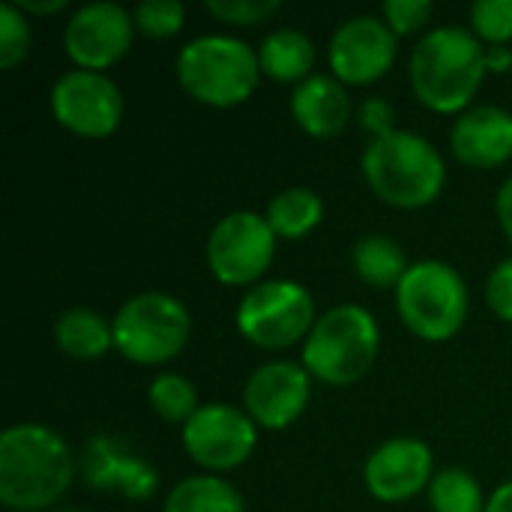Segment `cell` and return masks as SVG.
Here are the masks:
<instances>
[{
    "mask_svg": "<svg viewBox=\"0 0 512 512\" xmlns=\"http://www.w3.org/2000/svg\"><path fill=\"white\" fill-rule=\"evenodd\" d=\"M486 48L465 27H435L411 54V90L435 114H465L486 78Z\"/></svg>",
    "mask_w": 512,
    "mask_h": 512,
    "instance_id": "obj_2",
    "label": "cell"
},
{
    "mask_svg": "<svg viewBox=\"0 0 512 512\" xmlns=\"http://www.w3.org/2000/svg\"><path fill=\"white\" fill-rule=\"evenodd\" d=\"M135 30L147 39H171L186 24V6L180 0H144L132 12Z\"/></svg>",
    "mask_w": 512,
    "mask_h": 512,
    "instance_id": "obj_26",
    "label": "cell"
},
{
    "mask_svg": "<svg viewBox=\"0 0 512 512\" xmlns=\"http://www.w3.org/2000/svg\"><path fill=\"white\" fill-rule=\"evenodd\" d=\"M51 512H84V510H75V507H54Z\"/></svg>",
    "mask_w": 512,
    "mask_h": 512,
    "instance_id": "obj_37",
    "label": "cell"
},
{
    "mask_svg": "<svg viewBox=\"0 0 512 512\" xmlns=\"http://www.w3.org/2000/svg\"><path fill=\"white\" fill-rule=\"evenodd\" d=\"M75 480L66 438L42 423H18L0 435V504L12 512H51Z\"/></svg>",
    "mask_w": 512,
    "mask_h": 512,
    "instance_id": "obj_1",
    "label": "cell"
},
{
    "mask_svg": "<svg viewBox=\"0 0 512 512\" xmlns=\"http://www.w3.org/2000/svg\"><path fill=\"white\" fill-rule=\"evenodd\" d=\"M381 330L369 309L357 303L324 312L303 342L306 372L330 387L357 384L378 360Z\"/></svg>",
    "mask_w": 512,
    "mask_h": 512,
    "instance_id": "obj_5",
    "label": "cell"
},
{
    "mask_svg": "<svg viewBox=\"0 0 512 512\" xmlns=\"http://www.w3.org/2000/svg\"><path fill=\"white\" fill-rule=\"evenodd\" d=\"M471 30L480 42L504 48L512 39V0H477L471 6Z\"/></svg>",
    "mask_w": 512,
    "mask_h": 512,
    "instance_id": "obj_27",
    "label": "cell"
},
{
    "mask_svg": "<svg viewBox=\"0 0 512 512\" xmlns=\"http://www.w3.org/2000/svg\"><path fill=\"white\" fill-rule=\"evenodd\" d=\"M24 15L30 12V15H54V12H63L69 3L66 0H21V3H15Z\"/></svg>",
    "mask_w": 512,
    "mask_h": 512,
    "instance_id": "obj_34",
    "label": "cell"
},
{
    "mask_svg": "<svg viewBox=\"0 0 512 512\" xmlns=\"http://www.w3.org/2000/svg\"><path fill=\"white\" fill-rule=\"evenodd\" d=\"M399 54V36L387 27L384 18L375 15H357L345 21L327 48V60L333 69V78L342 84H375L381 81Z\"/></svg>",
    "mask_w": 512,
    "mask_h": 512,
    "instance_id": "obj_13",
    "label": "cell"
},
{
    "mask_svg": "<svg viewBox=\"0 0 512 512\" xmlns=\"http://www.w3.org/2000/svg\"><path fill=\"white\" fill-rule=\"evenodd\" d=\"M486 512H512V480L492 492V498L486 504Z\"/></svg>",
    "mask_w": 512,
    "mask_h": 512,
    "instance_id": "obj_36",
    "label": "cell"
},
{
    "mask_svg": "<svg viewBox=\"0 0 512 512\" xmlns=\"http://www.w3.org/2000/svg\"><path fill=\"white\" fill-rule=\"evenodd\" d=\"M321 219H324V201L306 186L279 192L267 207V222L279 240H303L321 225Z\"/></svg>",
    "mask_w": 512,
    "mask_h": 512,
    "instance_id": "obj_23",
    "label": "cell"
},
{
    "mask_svg": "<svg viewBox=\"0 0 512 512\" xmlns=\"http://www.w3.org/2000/svg\"><path fill=\"white\" fill-rule=\"evenodd\" d=\"M54 342L66 357L90 363V360H102L114 348V327L99 312L87 306H75L57 318Z\"/></svg>",
    "mask_w": 512,
    "mask_h": 512,
    "instance_id": "obj_20",
    "label": "cell"
},
{
    "mask_svg": "<svg viewBox=\"0 0 512 512\" xmlns=\"http://www.w3.org/2000/svg\"><path fill=\"white\" fill-rule=\"evenodd\" d=\"M81 474L90 489L120 492L129 501H147L159 489L156 468L132 453L123 441L99 435L90 438L81 453Z\"/></svg>",
    "mask_w": 512,
    "mask_h": 512,
    "instance_id": "obj_16",
    "label": "cell"
},
{
    "mask_svg": "<svg viewBox=\"0 0 512 512\" xmlns=\"http://www.w3.org/2000/svg\"><path fill=\"white\" fill-rule=\"evenodd\" d=\"M450 147L468 168L492 171L512 159V114L498 105H477L456 117Z\"/></svg>",
    "mask_w": 512,
    "mask_h": 512,
    "instance_id": "obj_17",
    "label": "cell"
},
{
    "mask_svg": "<svg viewBox=\"0 0 512 512\" xmlns=\"http://www.w3.org/2000/svg\"><path fill=\"white\" fill-rule=\"evenodd\" d=\"M486 69H489V72H510L512 69L510 48H486Z\"/></svg>",
    "mask_w": 512,
    "mask_h": 512,
    "instance_id": "obj_35",
    "label": "cell"
},
{
    "mask_svg": "<svg viewBox=\"0 0 512 512\" xmlns=\"http://www.w3.org/2000/svg\"><path fill=\"white\" fill-rule=\"evenodd\" d=\"M291 114L297 126L312 138H333L351 120V99L342 81L333 75H309L291 93Z\"/></svg>",
    "mask_w": 512,
    "mask_h": 512,
    "instance_id": "obj_18",
    "label": "cell"
},
{
    "mask_svg": "<svg viewBox=\"0 0 512 512\" xmlns=\"http://www.w3.org/2000/svg\"><path fill=\"white\" fill-rule=\"evenodd\" d=\"M351 264L369 288H399V282L411 270L405 249L387 234L363 237L351 252Z\"/></svg>",
    "mask_w": 512,
    "mask_h": 512,
    "instance_id": "obj_21",
    "label": "cell"
},
{
    "mask_svg": "<svg viewBox=\"0 0 512 512\" xmlns=\"http://www.w3.org/2000/svg\"><path fill=\"white\" fill-rule=\"evenodd\" d=\"M363 480L372 498L384 504H402L435 480V456L426 441L393 438L384 441L363 468Z\"/></svg>",
    "mask_w": 512,
    "mask_h": 512,
    "instance_id": "obj_15",
    "label": "cell"
},
{
    "mask_svg": "<svg viewBox=\"0 0 512 512\" xmlns=\"http://www.w3.org/2000/svg\"><path fill=\"white\" fill-rule=\"evenodd\" d=\"M360 165L369 189L384 204L399 210L429 207L447 183L441 153L423 135L405 129L372 138Z\"/></svg>",
    "mask_w": 512,
    "mask_h": 512,
    "instance_id": "obj_3",
    "label": "cell"
},
{
    "mask_svg": "<svg viewBox=\"0 0 512 512\" xmlns=\"http://www.w3.org/2000/svg\"><path fill=\"white\" fill-rule=\"evenodd\" d=\"M279 237L267 216L255 210H234L207 237V267L216 282L228 288L261 285L264 273L276 258Z\"/></svg>",
    "mask_w": 512,
    "mask_h": 512,
    "instance_id": "obj_9",
    "label": "cell"
},
{
    "mask_svg": "<svg viewBox=\"0 0 512 512\" xmlns=\"http://www.w3.org/2000/svg\"><path fill=\"white\" fill-rule=\"evenodd\" d=\"M51 114L78 138H108L123 120V93L105 72L72 69L51 87Z\"/></svg>",
    "mask_w": 512,
    "mask_h": 512,
    "instance_id": "obj_10",
    "label": "cell"
},
{
    "mask_svg": "<svg viewBox=\"0 0 512 512\" xmlns=\"http://www.w3.org/2000/svg\"><path fill=\"white\" fill-rule=\"evenodd\" d=\"M312 399V375L306 366L276 360L252 372L243 387V411L258 429L279 432L288 429L306 411Z\"/></svg>",
    "mask_w": 512,
    "mask_h": 512,
    "instance_id": "obj_14",
    "label": "cell"
},
{
    "mask_svg": "<svg viewBox=\"0 0 512 512\" xmlns=\"http://www.w3.org/2000/svg\"><path fill=\"white\" fill-rule=\"evenodd\" d=\"M429 504L432 512H486L489 498L483 495L474 474L462 468L438 471L429 486Z\"/></svg>",
    "mask_w": 512,
    "mask_h": 512,
    "instance_id": "obj_24",
    "label": "cell"
},
{
    "mask_svg": "<svg viewBox=\"0 0 512 512\" xmlns=\"http://www.w3.org/2000/svg\"><path fill=\"white\" fill-rule=\"evenodd\" d=\"M162 512H246L243 495L216 474H198L180 480L168 498Z\"/></svg>",
    "mask_w": 512,
    "mask_h": 512,
    "instance_id": "obj_22",
    "label": "cell"
},
{
    "mask_svg": "<svg viewBox=\"0 0 512 512\" xmlns=\"http://www.w3.org/2000/svg\"><path fill=\"white\" fill-rule=\"evenodd\" d=\"M486 303L495 312L498 321L512 324V258L495 264V270L486 279Z\"/></svg>",
    "mask_w": 512,
    "mask_h": 512,
    "instance_id": "obj_31",
    "label": "cell"
},
{
    "mask_svg": "<svg viewBox=\"0 0 512 512\" xmlns=\"http://www.w3.org/2000/svg\"><path fill=\"white\" fill-rule=\"evenodd\" d=\"M147 399H150V408L156 411V417H162L165 423H183L186 426L195 417V411L201 408L192 381L177 375V372L159 375L150 384Z\"/></svg>",
    "mask_w": 512,
    "mask_h": 512,
    "instance_id": "obj_25",
    "label": "cell"
},
{
    "mask_svg": "<svg viewBox=\"0 0 512 512\" xmlns=\"http://www.w3.org/2000/svg\"><path fill=\"white\" fill-rule=\"evenodd\" d=\"M429 18H432L429 0H387L384 3V21L396 36L417 33Z\"/></svg>",
    "mask_w": 512,
    "mask_h": 512,
    "instance_id": "obj_30",
    "label": "cell"
},
{
    "mask_svg": "<svg viewBox=\"0 0 512 512\" xmlns=\"http://www.w3.org/2000/svg\"><path fill=\"white\" fill-rule=\"evenodd\" d=\"M495 213H498L501 231L507 234V240L512 243V177L510 180H504V186L498 189V198H495Z\"/></svg>",
    "mask_w": 512,
    "mask_h": 512,
    "instance_id": "obj_33",
    "label": "cell"
},
{
    "mask_svg": "<svg viewBox=\"0 0 512 512\" xmlns=\"http://www.w3.org/2000/svg\"><path fill=\"white\" fill-rule=\"evenodd\" d=\"M315 300L309 288L291 279H270L249 288L237 306V330L264 351L297 345L315 327Z\"/></svg>",
    "mask_w": 512,
    "mask_h": 512,
    "instance_id": "obj_8",
    "label": "cell"
},
{
    "mask_svg": "<svg viewBox=\"0 0 512 512\" xmlns=\"http://www.w3.org/2000/svg\"><path fill=\"white\" fill-rule=\"evenodd\" d=\"M177 81L201 105H243L261 81L258 51L237 36L210 33L186 42L177 54Z\"/></svg>",
    "mask_w": 512,
    "mask_h": 512,
    "instance_id": "obj_4",
    "label": "cell"
},
{
    "mask_svg": "<svg viewBox=\"0 0 512 512\" xmlns=\"http://www.w3.org/2000/svg\"><path fill=\"white\" fill-rule=\"evenodd\" d=\"M114 351L135 366H162L183 354L192 336L189 309L159 291L126 300L114 321Z\"/></svg>",
    "mask_w": 512,
    "mask_h": 512,
    "instance_id": "obj_7",
    "label": "cell"
},
{
    "mask_svg": "<svg viewBox=\"0 0 512 512\" xmlns=\"http://www.w3.org/2000/svg\"><path fill=\"white\" fill-rule=\"evenodd\" d=\"M258 447V426L252 417L234 405L210 402L195 411V417L183 426V450L189 459L213 474L234 471Z\"/></svg>",
    "mask_w": 512,
    "mask_h": 512,
    "instance_id": "obj_11",
    "label": "cell"
},
{
    "mask_svg": "<svg viewBox=\"0 0 512 512\" xmlns=\"http://www.w3.org/2000/svg\"><path fill=\"white\" fill-rule=\"evenodd\" d=\"M30 51V24L15 3H0V69H15Z\"/></svg>",
    "mask_w": 512,
    "mask_h": 512,
    "instance_id": "obj_28",
    "label": "cell"
},
{
    "mask_svg": "<svg viewBox=\"0 0 512 512\" xmlns=\"http://www.w3.org/2000/svg\"><path fill=\"white\" fill-rule=\"evenodd\" d=\"M258 63L261 75L279 84H303L309 75H315V42L303 30H273L270 36H264L258 48Z\"/></svg>",
    "mask_w": 512,
    "mask_h": 512,
    "instance_id": "obj_19",
    "label": "cell"
},
{
    "mask_svg": "<svg viewBox=\"0 0 512 512\" xmlns=\"http://www.w3.org/2000/svg\"><path fill=\"white\" fill-rule=\"evenodd\" d=\"M204 9L225 24L255 27V24L273 18L282 9V3L279 0H207Z\"/></svg>",
    "mask_w": 512,
    "mask_h": 512,
    "instance_id": "obj_29",
    "label": "cell"
},
{
    "mask_svg": "<svg viewBox=\"0 0 512 512\" xmlns=\"http://www.w3.org/2000/svg\"><path fill=\"white\" fill-rule=\"evenodd\" d=\"M132 39L135 18L120 3L108 0H96L75 9L63 30L66 57L75 63V69L87 72H105L120 63L129 54Z\"/></svg>",
    "mask_w": 512,
    "mask_h": 512,
    "instance_id": "obj_12",
    "label": "cell"
},
{
    "mask_svg": "<svg viewBox=\"0 0 512 512\" xmlns=\"http://www.w3.org/2000/svg\"><path fill=\"white\" fill-rule=\"evenodd\" d=\"M471 309L468 285L444 261H417L396 288L402 324L423 342H450Z\"/></svg>",
    "mask_w": 512,
    "mask_h": 512,
    "instance_id": "obj_6",
    "label": "cell"
},
{
    "mask_svg": "<svg viewBox=\"0 0 512 512\" xmlns=\"http://www.w3.org/2000/svg\"><path fill=\"white\" fill-rule=\"evenodd\" d=\"M360 117H363V126H366L375 138H381V135L393 132V129H390L393 108H390L384 99H369V102L360 108Z\"/></svg>",
    "mask_w": 512,
    "mask_h": 512,
    "instance_id": "obj_32",
    "label": "cell"
}]
</instances>
